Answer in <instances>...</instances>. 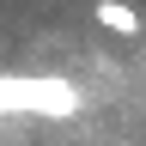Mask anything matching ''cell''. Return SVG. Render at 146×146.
Returning a JSON list of instances; mask_svg holds the SVG:
<instances>
[{"mask_svg": "<svg viewBox=\"0 0 146 146\" xmlns=\"http://www.w3.org/2000/svg\"><path fill=\"white\" fill-rule=\"evenodd\" d=\"M6 110H31V116H73L79 91L55 79H6Z\"/></svg>", "mask_w": 146, "mask_h": 146, "instance_id": "1", "label": "cell"}, {"mask_svg": "<svg viewBox=\"0 0 146 146\" xmlns=\"http://www.w3.org/2000/svg\"><path fill=\"white\" fill-rule=\"evenodd\" d=\"M98 25L116 31V36H140V12L128 0H98Z\"/></svg>", "mask_w": 146, "mask_h": 146, "instance_id": "2", "label": "cell"}]
</instances>
